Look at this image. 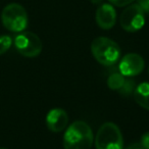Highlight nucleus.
<instances>
[{"label": "nucleus", "mask_w": 149, "mask_h": 149, "mask_svg": "<svg viewBox=\"0 0 149 149\" xmlns=\"http://www.w3.org/2000/svg\"><path fill=\"white\" fill-rule=\"evenodd\" d=\"M0 149H7V148H0Z\"/></svg>", "instance_id": "6ab92c4d"}, {"label": "nucleus", "mask_w": 149, "mask_h": 149, "mask_svg": "<svg viewBox=\"0 0 149 149\" xmlns=\"http://www.w3.org/2000/svg\"><path fill=\"white\" fill-rule=\"evenodd\" d=\"M145 66L144 59L137 53H128L118 63V70L124 77H135L143 72Z\"/></svg>", "instance_id": "0eeeda50"}, {"label": "nucleus", "mask_w": 149, "mask_h": 149, "mask_svg": "<svg viewBox=\"0 0 149 149\" xmlns=\"http://www.w3.org/2000/svg\"><path fill=\"white\" fill-rule=\"evenodd\" d=\"M91 52L97 62L104 66L114 64L120 56V48L116 42L106 37H98L91 43Z\"/></svg>", "instance_id": "f03ea898"}, {"label": "nucleus", "mask_w": 149, "mask_h": 149, "mask_svg": "<svg viewBox=\"0 0 149 149\" xmlns=\"http://www.w3.org/2000/svg\"><path fill=\"white\" fill-rule=\"evenodd\" d=\"M148 74H149V68H148Z\"/></svg>", "instance_id": "aec40b11"}, {"label": "nucleus", "mask_w": 149, "mask_h": 149, "mask_svg": "<svg viewBox=\"0 0 149 149\" xmlns=\"http://www.w3.org/2000/svg\"><path fill=\"white\" fill-rule=\"evenodd\" d=\"M93 132L85 122L77 120L66 129L63 135L64 149H90L93 145Z\"/></svg>", "instance_id": "f257e3e1"}, {"label": "nucleus", "mask_w": 149, "mask_h": 149, "mask_svg": "<svg viewBox=\"0 0 149 149\" xmlns=\"http://www.w3.org/2000/svg\"><path fill=\"white\" fill-rule=\"evenodd\" d=\"M134 99L142 108L149 110V83L148 82H143L139 84L135 88L134 92Z\"/></svg>", "instance_id": "9d476101"}, {"label": "nucleus", "mask_w": 149, "mask_h": 149, "mask_svg": "<svg viewBox=\"0 0 149 149\" xmlns=\"http://www.w3.org/2000/svg\"><path fill=\"white\" fill-rule=\"evenodd\" d=\"M1 22L5 29L13 33H21L28 27L29 19L25 7L19 3H9L1 13Z\"/></svg>", "instance_id": "7ed1b4c3"}, {"label": "nucleus", "mask_w": 149, "mask_h": 149, "mask_svg": "<svg viewBox=\"0 0 149 149\" xmlns=\"http://www.w3.org/2000/svg\"><path fill=\"white\" fill-rule=\"evenodd\" d=\"M140 144L142 145L145 149H149V132H146L142 135Z\"/></svg>", "instance_id": "2eb2a0df"}, {"label": "nucleus", "mask_w": 149, "mask_h": 149, "mask_svg": "<svg viewBox=\"0 0 149 149\" xmlns=\"http://www.w3.org/2000/svg\"><path fill=\"white\" fill-rule=\"evenodd\" d=\"M96 149H124V139L120 128L113 123H104L95 137Z\"/></svg>", "instance_id": "20e7f679"}, {"label": "nucleus", "mask_w": 149, "mask_h": 149, "mask_svg": "<svg viewBox=\"0 0 149 149\" xmlns=\"http://www.w3.org/2000/svg\"><path fill=\"white\" fill-rule=\"evenodd\" d=\"M135 90V83L131 80H128L125 82L124 86L120 89V93L122 95H125V96H129L130 94H132Z\"/></svg>", "instance_id": "ddd939ff"}, {"label": "nucleus", "mask_w": 149, "mask_h": 149, "mask_svg": "<svg viewBox=\"0 0 149 149\" xmlns=\"http://www.w3.org/2000/svg\"><path fill=\"white\" fill-rule=\"evenodd\" d=\"M137 4L143 9L144 13H149V0H137Z\"/></svg>", "instance_id": "dca6fc26"}, {"label": "nucleus", "mask_w": 149, "mask_h": 149, "mask_svg": "<svg viewBox=\"0 0 149 149\" xmlns=\"http://www.w3.org/2000/svg\"><path fill=\"white\" fill-rule=\"evenodd\" d=\"M96 23L98 27L103 30H110L116 23V13L111 4L104 3L96 10Z\"/></svg>", "instance_id": "1a4fd4ad"}, {"label": "nucleus", "mask_w": 149, "mask_h": 149, "mask_svg": "<svg viewBox=\"0 0 149 149\" xmlns=\"http://www.w3.org/2000/svg\"><path fill=\"white\" fill-rule=\"evenodd\" d=\"M120 27L127 32L134 33L144 27L145 15L143 9L137 3L126 7L120 17Z\"/></svg>", "instance_id": "423d86ee"}, {"label": "nucleus", "mask_w": 149, "mask_h": 149, "mask_svg": "<svg viewBox=\"0 0 149 149\" xmlns=\"http://www.w3.org/2000/svg\"><path fill=\"white\" fill-rule=\"evenodd\" d=\"M13 43V39L8 35L0 36V55L7 52V50L11 47Z\"/></svg>", "instance_id": "f8f14e48"}, {"label": "nucleus", "mask_w": 149, "mask_h": 149, "mask_svg": "<svg viewBox=\"0 0 149 149\" xmlns=\"http://www.w3.org/2000/svg\"><path fill=\"white\" fill-rule=\"evenodd\" d=\"M13 44L21 55L25 57H36L42 51V42L32 32H21L13 39Z\"/></svg>", "instance_id": "39448f33"}, {"label": "nucleus", "mask_w": 149, "mask_h": 149, "mask_svg": "<svg viewBox=\"0 0 149 149\" xmlns=\"http://www.w3.org/2000/svg\"><path fill=\"white\" fill-rule=\"evenodd\" d=\"M68 124V116L62 108H52L46 116V126L53 133H59L63 131Z\"/></svg>", "instance_id": "6e6552de"}, {"label": "nucleus", "mask_w": 149, "mask_h": 149, "mask_svg": "<svg viewBox=\"0 0 149 149\" xmlns=\"http://www.w3.org/2000/svg\"><path fill=\"white\" fill-rule=\"evenodd\" d=\"M90 2L93 4H100L102 2V0H90Z\"/></svg>", "instance_id": "a211bd4d"}, {"label": "nucleus", "mask_w": 149, "mask_h": 149, "mask_svg": "<svg viewBox=\"0 0 149 149\" xmlns=\"http://www.w3.org/2000/svg\"><path fill=\"white\" fill-rule=\"evenodd\" d=\"M126 149H145L140 143H133V144H130Z\"/></svg>", "instance_id": "f3484780"}, {"label": "nucleus", "mask_w": 149, "mask_h": 149, "mask_svg": "<svg viewBox=\"0 0 149 149\" xmlns=\"http://www.w3.org/2000/svg\"><path fill=\"white\" fill-rule=\"evenodd\" d=\"M126 79L120 72H113L108 77L107 86L111 90H120L124 86Z\"/></svg>", "instance_id": "9b49d317"}, {"label": "nucleus", "mask_w": 149, "mask_h": 149, "mask_svg": "<svg viewBox=\"0 0 149 149\" xmlns=\"http://www.w3.org/2000/svg\"><path fill=\"white\" fill-rule=\"evenodd\" d=\"M112 5H116L118 7H124V6H128L131 3L134 1V0H108Z\"/></svg>", "instance_id": "4468645a"}]
</instances>
